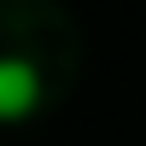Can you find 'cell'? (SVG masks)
I'll return each instance as SVG.
<instances>
[{
  "label": "cell",
  "mask_w": 146,
  "mask_h": 146,
  "mask_svg": "<svg viewBox=\"0 0 146 146\" xmlns=\"http://www.w3.org/2000/svg\"><path fill=\"white\" fill-rule=\"evenodd\" d=\"M41 105V70L23 53H0V123H23Z\"/></svg>",
  "instance_id": "obj_1"
}]
</instances>
